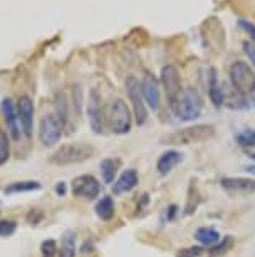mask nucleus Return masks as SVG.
<instances>
[{"label":"nucleus","instance_id":"obj_15","mask_svg":"<svg viewBox=\"0 0 255 257\" xmlns=\"http://www.w3.org/2000/svg\"><path fill=\"white\" fill-rule=\"evenodd\" d=\"M139 178H138V172L134 168H128L119 175V178L114 182L113 185V193L114 195H121V193H128L131 192L134 187L138 185Z\"/></svg>","mask_w":255,"mask_h":257},{"label":"nucleus","instance_id":"obj_14","mask_svg":"<svg viewBox=\"0 0 255 257\" xmlns=\"http://www.w3.org/2000/svg\"><path fill=\"white\" fill-rule=\"evenodd\" d=\"M220 185L230 193H253L255 192V180L242 177H223L220 180Z\"/></svg>","mask_w":255,"mask_h":257},{"label":"nucleus","instance_id":"obj_1","mask_svg":"<svg viewBox=\"0 0 255 257\" xmlns=\"http://www.w3.org/2000/svg\"><path fill=\"white\" fill-rule=\"evenodd\" d=\"M203 98L196 89L193 88H186L181 91L180 98L176 101L175 106V114L178 116V119L181 121H195L196 118H200L201 111H203Z\"/></svg>","mask_w":255,"mask_h":257},{"label":"nucleus","instance_id":"obj_4","mask_svg":"<svg viewBox=\"0 0 255 257\" xmlns=\"http://www.w3.org/2000/svg\"><path fill=\"white\" fill-rule=\"evenodd\" d=\"M230 82L240 94H252L255 89V72L245 61H233L228 69Z\"/></svg>","mask_w":255,"mask_h":257},{"label":"nucleus","instance_id":"obj_17","mask_svg":"<svg viewBox=\"0 0 255 257\" xmlns=\"http://www.w3.org/2000/svg\"><path fill=\"white\" fill-rule=\"evenodd\" d=\"M119 167H121V160H118V158H104L103 162H101L99 168H101V175H103L104 183L114 182V177H116Z\"/></svg>","mask_w":255,"mask_h":257},{"label":"nucleus","instance_id":"obj_37","mask_svg":"<svg viewBox=\"0 0 255 257\" xmlns=\"http://www.w3.org/2000/svg\"><path fill=\"white\" fill-rule=\"evenodd\" d=\"M250 101H252V106L255 108V89H253V93L250 94Z\"/></svg>","mask_w":255,"mask_h":257},{"label":"nucleus","instance_id":"obj_16","mask_svg":"<svg viewBox=\"0 0 255 257\" xmlns=\"http://www.w3.org/2000/svg\"><path fill=\"white\" fill-rule=\"evenodd\" d=\"M181 160H183V155L178 152V150H168V152H165L158 158V163H156L158 173H160V175H168Z\"/></svg>","mask_w":255,"mask_h":257},{"label":"nucleus","instance_id":"obj_8","mask_svg":"<svg viewBox=\"0 0 255 257\" xmlns=\"http://www.w3.org/2000/svg\"><path fill=\"white\" fill-rule=\"evenodd\" d=\"M62 130L64 124L56 114H44L39 123V140L44 147H52V145L59 143L62 138Z\"/></svg>","mask_w":255,"mask_h":257},{"label":"nucleus","instance_id":"obj_3","mask_svg":"<svg viewBox=\"0 0 255 257\" xmlns=\"http://www.w3.org/2000/svg\"><path fill=\"white\" fill-rule=\"evenodd\" d=\"M94 155V148L84 143H69L62 145L49 157V162L54 165H74L89 160Z\"/></svg>","mask_w":255,"mask_h":257},{"label":"nucleus","instance_id":"obj_6","mask_svg":"<svg viewBox=\"0 0 255 257\" xmlns=\"http://www.w3.org/2000/svg\"><path fill=\"white\" fill-rule=\"evenodd\" d=\"M124 88H126V94L133 106V113L136 124H144L148 118V111H146V103H144L143 93H141V82H139L134 76H128L126 82H124Z\"/></svg>","mask_w":255,"mask_h":257},{"label":"nucleus","instance_id":"obj_36","mask_svg":"<svg viewBox=\"0 0 255 257\" xmlns=\"http://www.w3.org/2000/svg\"><path fill=\"white\" fill-rule=\"evenodd\" d=\"M243 170L247 173H252V175H255V165H248V167H245Z\"/></svg>","mask_w":255,"mask_h":257},{"label":"nucleus","instance_id":"obj_34","mask_svg":"<svg viewBox=\"0 0 255 257\" xmlns=\"http://www.w3.org/2000/svg\"><path fill=\"white\" fill-rule=\"evenodd\" d=\"M178 213V205H175V203H173V205H170L166 208V219L168 220H173L175 219V215Z\"/></svg>","mask_w":255,"mask_h":257},{"label":"nucleus","instance_id":"obj_18","mask_svg":"<svg viewBox=\"0 0 255 257\" xmlns=\"http://www.w3.org/2000/svg\"><path fill=\"white\" fill-rule=\"evenodd\" d=\"M41 190V183L34 182V180H27V182H14L9 187L4 188V193L6 195H16V193H26V192H36Z\"/></svg>","mask_w":255,"mask_h":257},{"label":"nucleus","instance_id":"obj_29","mask_svg":"<svg viewBox=\"0 0 255 257\" xmlns=\"http://www.w3.org/2000/svg\"><path fill=\"white\" fill-rule=\"evenodd\" d=\"M56 250H57L56 240L47 239V240H44L41 244V254H42V257H54L56 255Z\"/></svg>","mask_w":255,"mask_h":257},{"label":"nucleus","instance_id":"obj_30","mask_svg":"<svg viewBox=\"0 0 255 257\" xmlns=\"http://www.w3.org/2000/svg\"><path fill=\"white\" fill-rule=\"evenodd\" d=\"M205 252L203 247L193 245V247H186V249H180L176 252V257H200Z\"/></svg>","mask_w":255,"mask_h":257},{"label":"nucleus","instance_id":"obj_9","mask_svg":"<svg viewBox=\"0 0 255 257\" xmlns=\"http://www.w3.org/2000/svg\"><path fill=\"white\" fill-rule=\"evenodd\" d=\"M71 192L74 197L86 198V200H94L101 193V183L93 175H79L72 180Z\"/></svg>","mask_w":255,"mask_h":257},{"label":"nucleus","instance_id":"obj_27","mask_svg":"<svg viewBox=\"0 0 255 257\" xmlns=\"http://www.w3.org/2000/svg\"><path fill=\"white\" fill-rule=\"evenodd\" d=\"M56 116L61 119L62 124H66L67 121V106H66V96L64 94H57V101H56Z\"/></svg>","mask_w":255,"mask_h":257},{"label":"nucleus","instance_id":"obj_26","mask_svg":"<svg viewBox=\"0 0 255 257\" xmlns=\"http://www.w3.org/2000/svg\"><path fill=\"white\" fill-rule=\"evenodd\" d=\"M9 158H11V140L4 130H0V167L6 165Z\"/></svg>","mask_w":255,"mask_h":257},{"label":"nucleus","instance_id":"obj_20","mask_svg":"<svg viewBox=\"0 0 255 257\" xmlns=\"http://www.w3.org/2000/svg\"><path fill=\"white\" fill-rule=\"evenodd\" d=\"M59 257H76V232L66 230L62 235Z\"/></svg>","mask_w":255,"mask_h":257},{"label":"nucleus","instance_id":"obj_24","mask_svg":"<svg viewBox=\"0 0 255 257\" xmlns=\"http://www.w3.org/2000/svg\"><path fill=\"white\" fill-rule=\"evenodd\" d=\"M235 142L243 148H255V130L247 128L235 135Z\"/></svg>","mask_w":255,"mask_h":257},{"label":"nucleus","instance_id":"obj_10","mask_svg":"<svg viewBox=\"0 0 255 257\" xmlns=\"http://www.w3.org/2000/svg\"><path fill=\"white\" fill-rule=\"evenodd\" d=\"M141 93H143L146 106H150L153 111L160 109V104H161L160 81H158L153 74H150V72L144 74L143 81H141Z\"/></svg>","mask_w":255,"mask_h":257},{"label":"nucleus","instance_id":"obj_5","mask_svg":"<svg viewBox=\"0 0 255 257\" xmlns=\"http://www.w3.org/2000/svg\"><path fill=\"white\" fill-rule=\"evenodd\" d=\"M109 126L114 135H126L131 132L133 116L128 104L121 98H116L109 104Z\"/></svg>","mask_w":255,"mask_h":257},{"label":"nucleus","instance_id":"obj_21","mask_svg":"<svg viewBox=\"0 0 255 257\" xmlns=\"http://www.w3.org/2000/svg\"><path fill=\"white\" fill-rule=\"evenodd\" d=\"M198 205H200V192H198V187H196V182L191 178V182L188 185V198H186V205H185V215L195 213Z\"/></svg>","mask_w":255,"mask_h":257},{"label":"nucleus","instance_id":"obj_22","mask_svg":"<svg viewBox=\"0 0 255 257\" xmlns=\"http://www.w3.org/2000/svg\"><path fill=\"white\" fill-rule=\"evenodd\" d=\"M195 239L203 245H215L220 240V234L213 227H201L195 232Z\"/></svg>","mask_w":255,"mask_h":257},{"label":"nucleus","instance_id":"obj_25","mask_svg":"<svg viewBox=\"0 0 255 257\" xmlns=\"http://www.w3.org/2000/svg\"><path fill=\"white\" fill-rule=\"evenodd\" d=\"M223 106H228L230 109H245V108H248V103L243 94H240L233 89V93L225 98Z\"/></svg>","mask_w":255,"mask_h":257},{"label":"nucleus","instance_id":"obj_33","mask_svg":"<svg viewBox=\"0 0 255 257\" xmlns=\"http://www.w3.org/2000/svg\"><path fill=\"white\" fill-rule=\"evenodd\" d=\"M243 52L247 54L248 61L255 66V42H252V41H250V42H248V41H245V42H243Z\"/></svg>","mask_w":255,"mask_h":257},{"label":"nucleus","instance_id":"obj_38","mask_svg":"<svg viewBox=\"0 0 255 257\" xmlns=\"http://www.w3.org/2000/svg\"><path fill=\"white\" fill-rule=\"evenodd\" d=\"M248 157H250V158H253V160H255V152H253V153H250V155H248Z\"/></svg>","mask_w":255,"mask_h":257},{"label":"nucleus","instance_id":"obj_7","mask_svg":"<svg viewBox=\"0 0 255 257\" xmlns=\"http://www.w3.org/2000/svg\"><path fill=\"white\" fill-rule=\"evenodd\" d=\"M161 82H163V88H165L166 93V99L168 104H170L171 109H175L176 101L180 98L181 94V77L180 72L173 64H166L161 67Z\"/></svg>","mask_w":255,"mask_h":257},{"label":"nucleus","instance_id":"obj_2","mask_svg":"<svg viewBox=\"0 0 255 257\" xmlns=\"http://www.w3.org/2000/svg\"><path fill=\"white\" fill-rule=\"evenodd\" d=\"M215 137V128L211 124H195L183 128L180 132H175L170 137L163 138V145H193L208 142Z\"/></svg>","mask_w":255,"mask_h":257},{"label":"nucleus","instance_id":"obj_32","mask_svg":"<svg viewBox=\"0 0 255 257\" xmlns=\"http://www.w3.org/2000/svg\"><path fill=\"white\" fill-rule=\"evenodd\" d=\"M238 27L242 29V31H245L250 36V39H252V42H255V24L248 22V21H243V19H240L238 21Z\"/></svg>","mask_w":255,"mask_h":257},{"label":"nucleus","instance_id":"obj_11","mask_svg":"<svg viewBox=\"0 0 255 257\" xmlns=\"http://www.w3.org/2000/svg\"><path fill=\"white\" fill-rule=\"evenodd\" d=\"M88 119L91 130L96 135H101L104 130V119H103V106H101V98L96 89H91L88 98Z\"/></svg>","mask_w":255,"mask_h":257},{"label":"nucleus","instance_id":"obj_23","mask_svg":"<svg viewBox=\"0 0 255 257\" xmlns=\"http://www.w3.org/2000/svg\"><path fill=\"white\" fill-rule=\"evenodd\" d=\"M235 245V239L232 235H225L222 237V242L215 244L211 249L208 250V257H223L228 250H232Z\"/></svg>","mask_w":255,"mask_h":257},{"label":"nucleus","instance_id":"obj_13","mask_svg":"<svg viewBox=\"0 0 255 257\" xmlns=\"http://www.w3.org/2000/svg\"><path fill=\"white\" fill-rule=\"evenodd\" d=\"M2 113H4V119L7 123V133L11 135V138L14 142H19L21 140V130H19V116L16 111V106H14L12 99H4L2 101Z\"/></svg>","mask_w":255,"mask_h":257},{"label":"nucleus","instance_id":"obj_12","mask_svg":"<svg viewBox=\"0 0 255 257\" xmlns=\"http://www.w3.org/2000/svg\"><path fill=\"white\" fill-rule=\"evenodd\" d=\"M17 116L21 123L24 135L31 138L34 130V103L29 96H21L17 101Z\"/></svg>","mask_w":255,"mask_h":257},{"label":"nucleus","instance_id":"obj_19","mask_svg":"<svg viewBox=\"0 0 255 257\" xmlns=\"http://www.w3.org/2000/svg\"><path fill=\"white\" fill-rule=\"evenodd\" d=\"M96 215L101 220H111L114 217V202L113 197H103L101 200L96 203Z\"/></svg>","mask_w":255,"mask_h":257},{"label":"nucleus","instance_id":"obj_31","mask_svg":"<svg viewBox=\"0 0 255 257\" xmlns=\"http://www.w3.org/2000/svg\"><path fill=\"white\" fill-rule=\"evenodd\" d=\"M42 219H44V213H42L39 208H32V210L27 213V222L32 225H37Z\"/></svg>","mask_w":255,"mask_h":257},{"label":"nucleus","instance_id":"obj_28","mask_svg":"<svg viewBox=\"0 0 255 257\" xmlns=\"http://www.w3.org/2000/svg\"><path fill=\"white\" fill-rule=\"evenodd\" d=\"M17 230V222L0 220V237H11Z\"/></svg>","mask_w":255,"mask_h":257},{"label":"nucleus","instance_id":"obj_35","mask_svg":"<svg viewBox=\"0 0 255 257\" xmlns=\"http://www.w3.org/2000/svg\"><path fill=\"white\" fill-rule=\"evenodd\" d=\"M56 193H57V195H61V197L66 195V183L64 182H59L56 185Z\"/></svg>","mask_w":255,"mask_h":257}]
</instances>
